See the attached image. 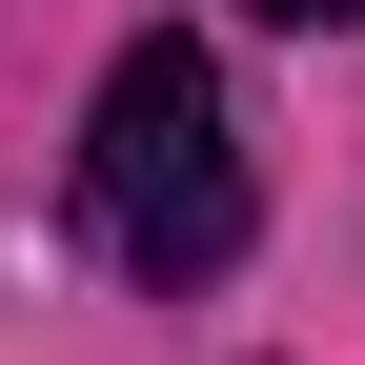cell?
<instances>
[{
    "mask_svg": "<svg viewBox=\"0 0 365 365\" xmlns=\"http://www.w3.org/2000/svg\"><path fill=\"white\" fill-rule=\"evenodd\" d=\"M81 223H102V264H143V284L244 264V122H223V61H203V41H122V61H102Z\"/></svg>",
    "mask_w": 365,
    "mask_h": 365,
    "instance_id": "1",
    "label": "cell"
},
{
    "mask_svg": "<svg viewBox=\"0 0 365 365\" xmlns=\"http://www.w3.org/2000/svg\"><path fill=\"white\" fill-rule=\"evenodd\" d=\"M244 21H365V0H244Z\"/></svg>",
    "mask_w": 365,
    "mask_h": 365,
    "instance_id": "2",
    "label": "cell"
}]
</instances>
